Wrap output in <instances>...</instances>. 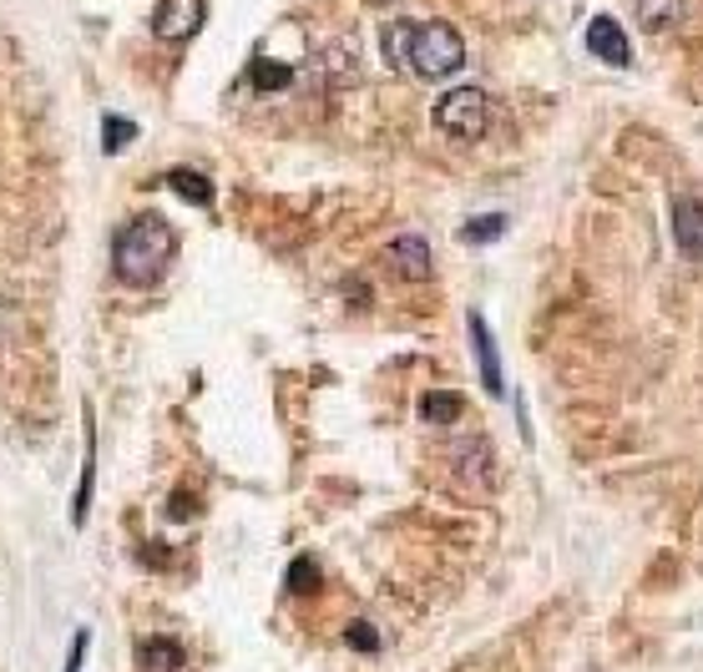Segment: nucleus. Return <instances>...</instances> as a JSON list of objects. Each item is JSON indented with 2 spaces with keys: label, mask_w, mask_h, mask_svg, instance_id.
Wrapping results in <instances>:
<instances>
[{
  "label": "nucleus",
  "mask_w": 703,
  "mask_h": 672,
  "mask_svg": "<svg viewBox=\"0 0 703 672\" xmlns=\"http://www.w3.org/2000/svg\"><path fill=\"white\" fill-rule=\"evenodd\" d=\"M167 258H173V228H167L157 213H137V218L111 238V268H117L121 284H133V288L157 284Z\"/></svg>",
  "instance_id": "obj_1"
},
{
  "label": "nucleus",
  "mask_w": 703,
  "mask_h": 672,
  "mask_svg": "<svg viewBox=\"0 0 703 672\" xmlns=\"http://www.w3.org/2000/svg\"><path fill=\"white\" fill-rule=\"evenodd\" d=\"M466 67V41L456 26L446 21H416V36H410V61L406 71H416L420 81H446Z\"/></svg>",
  "instance_id": "obj_2"
},
{
  "label": "nucleus",
  "mask_w": 703,
  "mask_h": 672,
  "mask_svg": "<svg viewBox=\"0 0 703 672\" xmlns=\"http://www.w3.org/2000/svg\"><path fill=\"white\" fill-rule=\"evenodd\" d=\"M436 127L446 137H461V142H481L486 127H491V101L481 87H456L436 101Z\"/></svg>",
  "instance_id": "obj_3"
},
{
  "label": "nucleus",
  "mask_w": 703,
  "mask_h": 672,
  "mask_svg": "<svg viewBox=\"0 0 703 672\" xmlns=\"http://www.w3.org/2000/svg\"><path fill=\"white\" fill-rule=\"evenodd\" d=\"M203 21H208V6L203 0H163L153 16V31L157 41H193V36L203 31Z\"/></svg>",
  "instance_id": "obj_4"
},
{
  "label": "nucleus",
  "mask_w": 703,
  "mask_h": 672,
  "mask_svg": "<svg viewBox=\"0 0 703 672\" xmlns=\"http://www.w3.org/2000/svg\"><path fill=\"white\" fill-rule=\"evenodd\" d=\"M673 243L689 264H703V198H673Z\"/></svg>",
  "instance_id": "obj_5"
},
{
  "label": "nucleus",
  "mask_w": 703,
  "mask_h": 672,
  "mask_svg": "<svg viewBox=\"0 0 703 672\" xmlns=\"http://www.w3.org/2000/svg\"><path fill=\"white\" fill-rule=\"evenodd\" d=\"M587 51H593L597 61H607V67H627V61H633V46H627L623 26H617L613 16H593V21H587Z\"/></svg>",
  "instance_id": "obj_6"
},
{
  "label": "nucleus",
  "mask_w": 703,
  "mask_h": 672,
  "mask_svg": "<svg viewBox=\"0 0 703 672\" xmlns=\"http://www.w3.org/2000/svg\"><path fill=\"white\" fill-rule=\"evenodd\" d=\"M466 329H471V344H476V364H481V385H486V395L501 399V395H506V379H501V359H496V339H491V329H486L481 314H471V319H466Z\"/></svg>",
  "instance_id": "obj_7"
},
{
  "label": "nucleus",
  "mask_w": 703,
  "mask_h": 672,
  "mask_svg": "<svg viewBox=\"0 0 703 672\" xmlns=\"http://www.w3.org/2000/svg\"><path fill=\"white\" fill-rule=\"evenodd\" d=\"M385 264L396 268L400 278H430V243L420 233H406L385 248Z\"/></svg>",
  "instance_id": "obj_8"
},
{
  "label": "nucleus",
  "mask_w": 703,
  "mask_h": 672,
  "mask_svg": "<svg viewBox=\"0 0 703 672\" xmlns=\"http://www.w3.org/2000/svg\"><path fill=\"white\" fill-rule=\"evenodd\" d=\"M451 461H456V471H461V481L491 485V445H486V441H476V435L451 441Z\"/></svg>",
  "instance_id": "obj_9"
},
{
  "label": "nucleus",
  "mask_w": 703,
  "mask_h": 672,
  "mask_svg": "<svg viewBox=\"0 0 703 672\" xmlns=\"http://www.w3.org/2000/svg\"><path fill=\"white\" fill-rule=\"evenodd\" d=\"M137 668L143 672H183V648L173 638H153L137 648Z\"/></svg>",
  "instance_id": "obj_10"
},
{
  "label": "nucleus",
  "mask_w": 703,
  "mask_h": 672,
  "mask_svg": "<svg viewBox=\"0 0 703 672\" xmlns=\"http://www.w3.org/2000/svg\"><path fill=\"white\" fill-rule=\"evenodd\" d=\"M163 182L177 192V198L198 202V208H208V202H213V182H208V177H203V172H193V167H173V172H167Z\"/></svg>",
  "instance_id": "obj_11"
},
{
  "label": "nucleus",
  "mask_w": 703,
  "mask_h": 672,
  "mask_svg": "<svg viewBox=\"0 0 703 672\" xmlns=\"http://www.w3.org/2000/svg\"><path fill=\"white\" fill-rule=\"evenodd\" d=\"M633 6V16L648 31H668V26H678V16H683V0H627Z\"/></svg>",
  "instance_id": "obj_12"
},
{
  "label": "nucleus",
  "mask_w": 703,
  "mask_h": 672,
  "mask_svg": "<svg viewBox=\"0 0 703 672\" xmlns=\"http://www.w3.org/2000/svg\"><path fill=\"white\" fill-rule=\"evenodd\" d=\"M420 419H426V425H456V419H461V395L430 389V395L420 399Z\"/></svg>",
  "instance_id": "obj_13"
},
{
  "label": "nucleus",
  "mask_w": 703,
  "mask_h": 672,
  "mask_svg": "<svg viewBox=\"0 0 703 672\" xmlns=\"http://www.w3.org/2000/svg\"><path fill=\"white\" fill-rule=\"evenodd\" d=\"M410 36H416V21H390L385 31H380V51H385L390 67L406 71V61H410Z\"/></svg>",
  "instance_id": "obj_14"
},
{
  "label": "nucleus",
  "mask_w": 703,
  "mask_h": 672,
  "mask_svg": "<svg viewBox=\"0 0 703 672\" xmlns=\"http://www.w3.org/2000/svg\"><path fill=\"white\" fill-rule=\"evenodd\" d=\"M248 77H253V87H258V91H284L289 81H294V71L279 67V61H264V56H258Z\"/></svg>",
  "instance_id": "obj_15"
},
{
  "label": "nucleus",
  "mask_w": 703,
  "mask_h": 672,
  "mask_svg": "<svg viewBox=\"0 0 703 672\" xmlns=\"http://www.w3.org/2000/svg\"><path fill=\"white\" fill-rule=\"evenodd\" d=\"M127 142H137V121H127V117L101 121V152H121Z\"/></svg>",
  "instance_id": "obj_16"
},
{
  "label": "nucleus",
  "mask_w": 703,
  "mask_h": 672,
  "mask_svg": "<svg viewBox=\"0 0 703 672\" xmlns=\"http://www.w3.org/2000/svg\"><path fill=\"white\" fill-rule=\"evenodd\" d=\"M501 233H506V218H501V213H486V218H471V223H466L461 238H466V243H496Z\"/></svg>",
  "instance_id": "obj_17"
},
{
  "label": "nucleus",
  "mask_w": 703,
  "mask_h": 672,
  "mask_svg": "<svg viewBox=\"0 0 703 672\" xmlns=\"http://www.w3.org/2000/svg\"><path fill=\"white\" fill-rule=\"evenodd\" d=\"M344 642H350L354 652H374V648H380V638H374V627H370V622H350Z\"/></svg>",
  "instance_id": "obj_18"
},
{
  "label": "nucleus",
  "mask_w": 703,
  "mask_h": 672,
  "mask_svg": "<svg viewBox=\"0 0 703 672\" xmlns=\"http://www.w3.org/2000/svg\"><path fill=\"white\" fill-rule=\"evenodd\" d=\"M314 582H319V572H314V562H309V556L289 566V592H304V586H314Z\"/></svg>",
  "instance_id": "obj_19"
},
{
  "label": "nucleus",
  "mask_w": 703,
  "mask_h": 672,
  "mask_svg": "<svg viewBox=\"0 0 703 672\" xmlns=\"http://www.w3.org/2000/svg\"><path fill=\"white\" fill-rule=\"evenodd\" d=\"M87 648H91V632L81 627L77 638H71V658H67V672H81V658H87Z\"/></svg>",
  "instance_id": "obj_20"
}]
</instances>
